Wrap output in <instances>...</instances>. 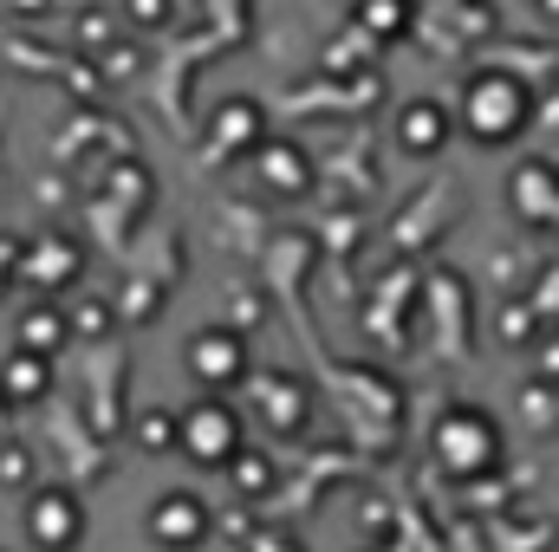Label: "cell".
<instances>
[{
	"instance_id": "obj_9",
	"label": "cell",
	"mask_w": 559,
	"mask_h": 552,
	"mask_svg": "<svg viewBox=\"0 0 559 552\" xmlns=\"http://www.w3.org/2000/svg\"><path fill=\"white\" fill-rule=\"evenodd\" d=\"M254 397H261V422H274L280 435H299V429H306V416H312L306 384H299V377H280V371L254 377Z\"/></svg>"
},
{
	"instance_id": "obj_10",
	"label": "cell",
	"mask_w": 559,
	"mask_h": 552,
	"mask_svg": "<svg viewBox=\"0 0 559 552\" xmlns=\"http://www.w3.org/2000/svg\"><path fill=\"white\" fill-rule=\"evenodd\" d=\"M254 169H261V182L280 189L286 202H299V195L312 189V163H306V149H299V143H274V137H267L261 149H254Z\"/></svg>"
},
{
	"instance_id": "obj_5",
	"label": "cell",
	"mask_w": 559,
	"mask_h": 552,
	"mask_svg": "<svg viewBox=\"0 0 559 552\" xmlns=\"http://www.w3.org/2000/svg\"><path fill=\"white\" fill-rule=\"evenodd\" d=\"M189 377H195L202 391H235V384H248V338H241L235 325L195 332V338H189Z\"/></svg>"
},
{
	"instance_id": "obj_13",
	"label": "cell",
	"mask_w": 559,
	"mask_h": 552,
	"mask_svg": "<svg viewBox=\"0 0 559 552\" xmlns=\"http://www.w3.org/2000/svg\"><path fill=\"white\" fill-rule=\"evenodd\" d=\"M0 384H7V397H13V404H39V397L52 391V358H46V351L13 345V358L0 364Z\"/></svg>"
},
{
	"instance_id": "obj_8",
	"label": "cell",
	"mask_w": 559,
	"mask_h": 552,
	"mask_svg": "<svg viewBox=\"0 0 559 552\" xmlns=\"http://www.w3.org/2000/svg\"><path fill=\"white\" fill-rule=\"evenodd\" d=\"M209 143H215L222 156H235V149H261V143H267V111H261L254 98H228V105L215 111V124H209Z\"/></svg>"
},
{
	"instance_id": "obj_15",
	"label": "cell",
	"mask_w": 559,
	"mask_h": 552,
	"mask_svg": "<svg viewBox=\"0 0 559 552\" xmlns=\"http://www.w3.org/2000/svg\"><path fill=\"white\" fill-rule=\"evenodd\" d=\"M138 435H143V448H169V442H182V416L176 410H150L138 422Z\"/></svg>"
},
{
	"instance_id": "obj_1",
	"label": "cell",
	"mask_w": 559,
	"mask_h": 552,
	"mask_svg": "<svg viewBox=\"0 0 559 552\" xmlns=\"http://www.w3.org/2000/svg\"><path fill=\"white\" fill-rule=\"evenodd\" d=\"M429 455H436L442 475H455V481H481V475L501 468L508 442H501V422H495L488 410H475V404H449V410L429 422Z\"/></svg>"
},
{
	"instance_id": "obj_7",
	"label": "cell",
	"mask_w": 559,
	"mask_h": 552,
	"mask_svg": "<svg viewBox=\"0 0 559 552\" xmlns=\"http://www.w3.org/2000/svg\"><path fill=\"white\" fill-rule=\"evenodd\" d=\"M508 195H514V215L521 221H534V228H559V169L554 163H521L514 169V182H508Z\"/></svg>"
},
{
	"instance_id": "obj_11",
	"label": "cell",
	"mask_w": 559,
	"mask_h": 552,
	"mask_svg": "<svg viewBox=\"0 0 559 552\" xmlns=\"http://www.w3.org/2000/svg\"><path fill=\"white\" fill-rule=\"evenodd\" d=\"M449 111L436 105V98H411L404 111H397V143L411 149V156H429V149H442L449 143Z\"/></svg>"
},
{
	"instance_id": "obj_12",
	"label": "cell",
	"mask_w": 559,
	"mask_h": 552,
	"mask_svg": "<svg viewBox=\"0 0 559 552\" xmlns=\"http://www.w3.org/2000/svg\"><path fill=\"white\" fill-rule=\"evenodd\" d=\"M72 274H79V248H72V241H59V235H46L33 254H20V279H26V286H39V292L66 286Z\"/></svg>"
},
{
	"instance_id": "obj_2",
	"label": "cell",
	"mask_w": 559,
	"mask_h": 552,
	"mask_svg": "<svg viewBox=\"0 0 559 552\" xmlns=\"http://www.w3.org/2000/svg\"><path fill=\"white\" fill-rule=\"evenodd\" d=\"M455 118H462V131L481 143V149H508V143L534 124V92L521 79H508V72H475L462 85V111Z\"/></svg>"
},
{
	"instance_id": "obj_18",
	"label": "cell",
	"mask_w": 559,
	"mask_h": 552,
	"mask_svg": "<svg viewBox=\"0 0 559 552\" xmlns=\"http://www.w3.org/2000/svg\"><path fill=\"white\" fill-rule=\"evenodd\" d=\"M163 13H169V0H131V20H143V26H163Z\"/></svg>"
},
{
	"instance_id": "obj_3",
	"label": "cell",
	"mask_w": 559,
	"mask_h": 552,
	"mask_svg": "<svg viewBox=\"0 0 559 552\" xmlns=\"http://www.w3.org/2000/svg\"><path fill=\"white\" fill-rule=\"evenodd\" d=\"M176 448L195 468H235V455H241V416H235V404H222V391L195 397L182 410V442Z\"/></svg>"
},
{
	"instance_id": "obj_20",
	"label": "cell",
	"mask_w": 559,
	"mask_h": 552,
	"mask_svg": "<svg viewBox=\"0 0 559 552\" xmlns=\"http://www.w3.org/2000/svg\"><path fill=\"white\" fill-rule=\"evenodd\" d=\"M540 377H554V384H559V332L540 345Z\"/></svg>"
},
{
	"instance_id": "obj_21",
	"label": "cell",
	"mask_w": 559,
	"mask_h": 552,
	"mask_svg": "<svg viewBox=\"0 0 559 552\" xmlns=\"http://www.w3.org/2000/svg\"><path fill=\"white\" fill-rule=\"evenodd\" d=\"M20 410V404H13V397H7V384H0V429H7V416Z\"/></svg>"
},
{
	"instance_id": "obj_4",
	"label": "cell",
	"mask_w": 559,
	"mask_h": 552,
	"mask_svg": "<svg viewBox=\"0 0 559 552\" xmlns=\"http://www.w3.org/2000/svg\"><path fill=\"white\" fill-rule=\"evenodd\" d=\"M20 527H26V547L33 552H72L85 540V507H79V494H66V488H39V494L20 507Z\"/></svg>"
},
{
	"instance_id": "obj_6",
	"label": "cell",
	"mask_w": 559,
	"mask_h": 552,
	"mask_svg": "<svg viewBox=\"0 0 559 552\" xmlns=\"http://www.w3.org/2000/svg\"><path fill=\"white\" fill-rule=\"evenodd\" d=\"M215 533V514L202 507V494H163L150 507V540L163 552H195Z\"/></svg>"
},
{
	"instance_id": "obj_19",
	"label": "cell",
	"mask_w": 559,
	"mask_h": 552,
	"mask_svg": "<svg viewBox=\"0 0 559 552\" xmlns=\"http://www.w3.org/2000/svg\"><path fill=\"white\" fill-rule=\"evenodd\" d=\"M33 475V461L20 455V448H7V461H0V481H26Z\"/></svg>"
},
{
	"instance_id": "obj_14",
	"label": "cell",
	"mask_w": 559,
	"mask_h": 552,
	"mask_svg": "<svg viewBox=\"0 0 559 552\" xmlns=\"http://www.w3.org/2000/svg\"><path fill=\"white\" fill-rule=\"evenodd\" d=\"M66 332H72V312H59V305L46 299L39 312H26V325H20V345H26V351H46V358H52Z\"/></svg>"
},
{
	"instance_id": "obj_16",
	"label": "cell",
	"mask_w": 559,
	"mask_h": 552,
	"mask_svg": "<svg viewBox=\"0 0 559 552\" xmlns=\"http://www.w3.org/2000/svg\"><path fill=\"white\" fill-rule=\"evenodd\" d=\"M365 20H371L378 33H397V26H404V0H365Z\"/></svg>"
},
{
	"instance_id": "obj_17",
	"label": "cell",
	"mask_w": 559,
	"mask_h": 552,
	"mask_svg": "<svg viewBox=\"0 0 559 552\" xmlns=\"http://www.w3.org/2000/svg\"><path fill=\"white\" fill-rule=\"evenodd\" d=\"M241 455H248V448H241ZM241 455H235V481H241L248 494H261V488H267V461H241Z\"/></svg>"
}]
</instances>
